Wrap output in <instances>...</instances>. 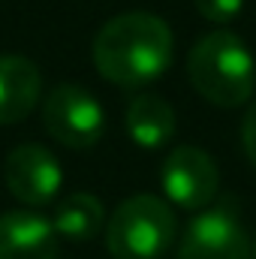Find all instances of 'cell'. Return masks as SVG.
I'll return each mask as SVG.
<instances>
[{
	"instance_id": "1",
	"label": "cell",
	"mask_w": 256,
	"mask_h": 259,
	"mask_svg": "<svg viewBox=\"0 0 256 259\" xmlns=\"http://www.w3.org/2000/svg\"><path fill=\"white\" fill-rule=\"evenodd\" d=\"M172 27L154 12H124L109 18L91 46L97 72L118 88H145L172 64Z\"/></svg>"
},
{
	"instance_id": "2",
	"label": "cell",
	"mask_w": 256,
	"mask_h": 259,
	"mask_svg": "<svg viewBox=\"0 0 256 259\" xmlns=\"http://www.w3.org/2000/svg\"><path fill=\"white\" fill-rule=\"evenodd\" d=\"M187 78L211 106L238 109L256 91V61L241 36L232 30H214L190 49Z\"/></svg>"
},
{
	"instance_id": "3",
	"label": "cell",
	"mask_w": 256,
	"mask_h": 259,
	"mask_svg": "<svg viewBox=\"0 0 256 259\" xmlns=\"http://www.w3.org/2000/svg\"><path fill=\"white\" fill-rule=\"evenodd\" d=\"M175 241V214L166 199L136 193L106 223V247L115 259H163Z\"/></svg>"
},
{
	"instance_id": "4",
	"label": "cell",
	"mask_w": 256,
	"mask_h": 259,
	"mask_svg": "<svg viewBox=\"0 0 256 259\" xmlns=\"http://www.w3.org/2000/svg\"><path fill=\"white\" fill-rule=\"evenodd\" d=\"M42 127L66 148H94L103 139L106 112L81 84H58L42 100Z\"/></svg>"
},
{
	"instance_id": "5",
	"label": "cell",
	"mask_w": 256,
	"mask_h": 259,
	"mask_svg": "<svg viewBox=\"0 0 256 259\" xmlns=\"http://www.w3.org/2000/svg\"><path fill=\"white\" fill-rule=\"evenodd\" d=\"M160 187L166 199L184 211H205L220 187V169L199 145H175L160 169Z\"/></svg>"
},
{
	"instance_id": "6",
	"label": "cell",
	"mask_w": 256,
	"mask_h": 259,
	"mask_svg": "<svg viewBox=\"0 0 256 259\" xmlns=\"http://www.w3.org/2000/svg\"><path fill=\"white\" fill-rule=\"evenodd\" d=\"M3 181H6V190L21 205L42 208L61 193L64 172H61L58 157L49 148H42L36 142H24L6 154Z\"/></svg>"
},
{
	"instance_id": "7",
	"label": "cell",
	"mask_w": 256,
	"mask_h": 259,
	"mask_svg": "<svg viewBox=\"0 0 256 259\" xmlns=\"http://www.w3.org/2000/svg\"><path fill=\"white\" fill-rule=\"evenodd\" d=\"M178 259H253V244L232 211L205 208L187 223Z\"/></svg>"
},
{
	"instance_id": "8",
	"label": "cell",
	"mask_w": 256,
	"mask_h": 259,
	"mask_svg": "<svg viewBox=\"0 0 256 259\" xmlns=\"http://www.w3.org/2000/svg\"><path fill=\"white\" fill-rule=\"evenodd\" d=\"M58 232L36 211L0 214V259H58Z\"/></svg>"
},
{
	"instance_id": "9",
	"label": "cell",
	"mask_w": 256,
	"mask_h": 259,
	"mask_svg": "<svg viewBox=\"0 0 256 259\" xmlns=\"http://www.w3.org/2000/svg\"><path fill=\"white\" fill-rule=\"evenodd\" d=\"M42 97V72L24 55H0V124H21Z\"/></svg>"
},
{
	"instance_id": "10",
	"label": "cell",
	"mask_w": 256,
	"mask_h": 259,
	"mask_svg": "<svg viewBox=\"0 0 256 259\" xmlns=\"http://www.w3.org/2000/svg\"><path fill=\"white\" fill-rule=\"evenodd\" d=\"M124 124L139 148L154 151L175 136V109L169 106V100L157 94H136L127 106Z\"/></svg>"
},
{
	"instance_id": "11",
	"label": "cell",
	"mask_w": 256,
	"mask_h": 259,
	"mask_svg": "<svg viewBox=\"0 0 256 259\" xmlns=\"http://www.w3.org/2000/svg\"><path fill=\"white\" fill-rule=\"evenodd\" d=\"M52 226L58 238L66 241H91L103 226H106V211L103 202L91 193H69L58 202L52 214Z\"/></svg>"
},
{
	"instance_id": "12",
	"label": "cell",
	"mask_w": 256,
	"mask_h": 259,
	"mask_svg": "<svg viewBox=\"0 0 256 259\" xmlns=\"http://www.w3.org/2000/svg\"><path fill=\"white\" fill-rule=\"evenodd\" d=\"M193 6L199 9V15H202L205 21L229 24V21L238 18V12L244 9V0H193Z\"/></svg>"
},
{
	"instance_id": "13",
	"label": "cell",
	"mask_w": 256,
	"mask_h": 259,
	"mask_svg": "<svg viewBox=\"0 0 256 259\" xmlns=\"http://www.w3.org/2000/svg\"><path fill=\"white\" fill-rule=\"evenodd\" d=\"M241 145H244L247 160L253 163V169H256V100H253V106L247 109L244 124H241Z\"/></svg>"
},
{
	"instance_id": "14",
	"label": "cell",
	"mask_w": 256,
	"mask_h": 259,
	"mask_svg": "<svg viewBox=\"0 0 256 259\" xmlns=\"http://www.w3.org/2000/svg\"><path fill=\"white\" fill-rule=\"evenodd\" d=\"M253 259H256V241H253Z\"/></svg>"
}]
</instances>
